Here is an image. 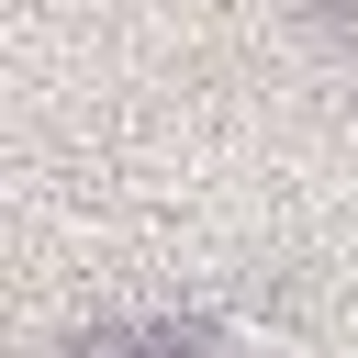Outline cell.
Wrapping results in <instances>:
<instances>
[{
	"mask_svg": "<svg viewBox=\"0 0 358 358\" xmlns=\"http://www.w3.org/2000/svg\"><path fill=\"white\" fill-rule=\"evenodd\" d=\"M67 358H213V324H179V313H123V324H90Z\"/></svg>",
	"mask_w": 358,
	"mask_h": 358,
	"instance_id": "cell-1",
	"label": "cell"
}]
</instances>
